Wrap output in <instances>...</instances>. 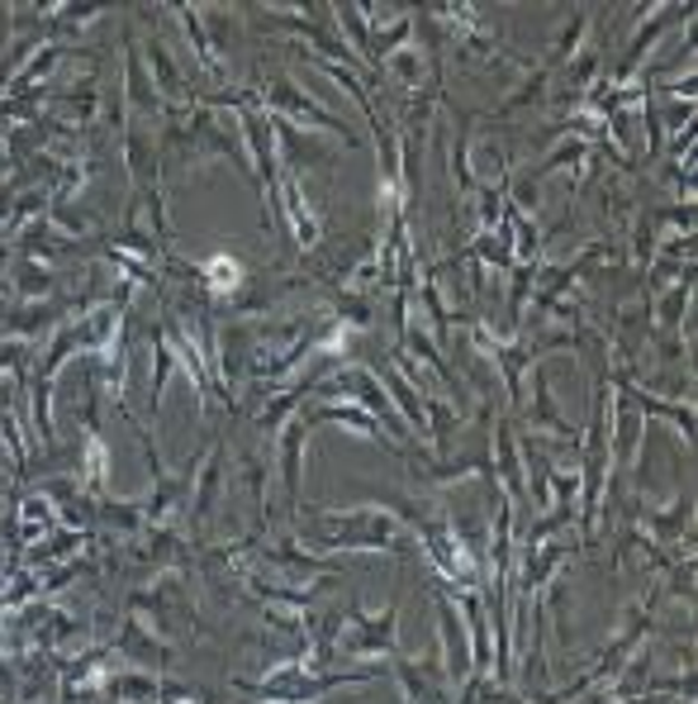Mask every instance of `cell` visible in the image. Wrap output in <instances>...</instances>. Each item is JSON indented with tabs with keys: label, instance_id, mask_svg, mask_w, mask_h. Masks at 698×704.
I'll return each mask as SVG.
<instances>
[{
	"label": "cell",
	"instance_id": "5b68a950",
	"mask_svg": "<svg viewBox=\"0 0 698 704\" xmlns=\"http://www.w3.org/2000/svg\"><path fill=\"white\" fill-rule=\"evenodd\" d=\"M395 672L400 691H404V704H446V672H442V657L423 662V657H395L390 662Z\"/></svg>",
	"mask_w": 698,
	"mask_h": 704
},
{
	"label": "cell",
	"instance_id": "8fae6325",
	"mask_svg": "<svg viewBox=\"0 0 698 704\" xmlns=\"http://www.w3.org/2000/svg\"><path fill=\"white\" fill-rule=\"evenodd\" d=\"M10 286L29 295V301H48L52 291H58V272L43 267V262H33V257H14L10 262Z\"/></svg>",
	"mask_w": 698,
	"mask_h": 704
},
{
	"label": "cell",
	"instance_id": "3957f363",
	"mask_svg": "<svg viewBox=\"0 0 698 704\" xmlns=\"http://www.w3.org/2000/svg\"><path fill=\"white\" fill-rule=\"evenodd\" d=\"M347 624L352 633H343L337 643V657H400V643H395V628H400V605H390L385 614H366L362 605H347Z\"/></svg>",
	"mask_w": 698,
	"mask_h": 704
},
{
	"label": "cell",
	"instance_id": "52a82bcc",
	"mask_svg": "<svg viewBox=\"0 0 698 704\" xmlns=\"http://www.w3.org/2000/svg\"><path fill=\"white\" fill-rule=\"evenodd\" d=\"M438 624H442V672L452 685L471 676V638L461 628V609L452 605V590L438 595Z\"/></svg>",
	"mask_w": 698,
	"mask_h": 704
},
{
	"label": "cell",
	"instance_id": "2e32d148",
	"mask_svg": "<svg viewBox=\"0 0 698 704\" xmlns=\"http://www.w3.org/2000/svg\"><path fill=\"white\" fill-rule=\"evenodd\" d=\"M537 410H532V424L537 429H542V433H557V438H576V443H580V429L576 424H566V419L557 414V404H551V391H547V372H542V366H537Z\"/></svg>",
	"mask_w": 698,
	"mask_h": 704
},
{
	"label": "cell",
	"instance_id": "d6986e66",
	"mask_svg": "<svg viewBox=\"0 0 698 704\" xmlns=\"http://www.w3.org/2000/svg\"><path fill=\"white\" fill-rule=\"evenodd\" d=\"M0 276H6V257H0Z\"/></svg>",
	"mask_w": 698,
	"mask_h": 704
},
{
	"label": "cell",
	"instance_id": "ac0fdd59",
	"mask_svg": "<svg viewBox=\"0 0 698 704\" xmlns=\"http://www.w3.org/2000/svg\"><path fill=\"white\" fill-rule=\"evenodd\" d=\"M584 29H589V10H576V14H570V25L561 29L557 48H551V58H547V72H557V67L570 58V48H576V43L584 39Z\"/></svg>",
	"mask_w": 698,
	"mask_h": 704
},
{
	"label": "cell",
	"instance_id": "5bb4252c",
	"mask_svg": "<svg viewBox=\"0 0 698 704\" xmlns=\"http://www.w3.org/2000/svg\"><path fill=\"white\" fill-rule=\"evenodd\" d=\"M176 348H171V339H167V329H153V381H148V410L157 414V400L167 395V381H171V372H176Z\"/></svg>",
	"mask_w": 698,
	"mask_h": 704
},
{
	"label": "cell",
	"instance_id": "6da1fadb",
	"mask_svg": "<svg viewBox=\"0 0 698 704\" xmlns=\"http://www.w3.org/2000/svg\"><path fill=\"white\" fill-rule=\"evenodd\" d=\"M262 110L266 115H276V119H285V125H295V129H309V134H337L347 148H362V134H356L343 115H333V110H324L304 86H295L291 77H266L262 81Z\"/></svg>",
	"mask_w": 698,
	"mask_h": 704
},
{
	"label": "cell",
	"instance_id": "e0dca14e",
	"mask_svg": "<svg viewBox=\"0 0 698 704\" xmlns=\"http://www.w3.org/2000/svg\"><path fill=\"white\" fill-rule=\"evenodd\" d=\"M96 519L105 524V528H119V534H142V500H124V505H115V500H105V505H96Z\"/></svg>",
	"mask_w": 698,
	"mask_h": 704
},
{
	"label": "cell",
	"instance_id": "ba28073f",
	"mask_svg": "<svg viewBox=\"0 0 698 704\" xmlns=\"http://www.w3.org/2000/svg\"><path fill=\"white\" fill-rule=\"evenodd\" d=\"M119 657L134 662L138 672H157V676H163L167 666H171V647H167V638H157L153 628H142L134 614H129V619H124V633H119Z\"/></svg>",
	"mask_w": 698,
	"mask_h": 704
},
{
	"label": "cell",
	"instance_id": "8992f818",
	"mask_svg": "<svg viewBox=\"0 0 698 704\" xmlns=\"http://www.w3.org/2000/svg\"><path fill=\"white\" fill-rule=\"evenodd\" d=\"M304 438H309V424L304 414H291L281 424V481H285V505H291V519L304 505Z\"/></svg>",
	"mask_w": 698,
	"mask_h": 704
},
{
	"label": "cell",
	"instance_id": "7a4b0ae2",
	"mask_svg": "<svg viewBox=\"0 0 698 704\" xmlns=\"http://www.w3.org/2000/svg\"><path fill=\"white\" fill-rule=\"evenodd\" d=\"M318 524H328L333 534L318 538L314 548L318 553H385L395 548L400 538V524L375 505H356V509H324Z\"/></svg>",
	"mask_w": 698,
	"mask_h": 704
},
{
	"label": "cell",
	"instance_id": "30bf717a",
	"mask_svg": "<svg viewBox=\"0 0 698 704\" xmlns=\"http://www.w3.org/2000/svg\"><path fill=\"white\" fill-rule=\"evenodd\" d=\"M195 500H190V519L195 524H205L209 515H214V500H219V490H224V443H214L209 452H205V462H200V471H195Z\"/></svg>",
	"mask_w": 698,
	"mask_h": 704
},
{
	"label": "cell",
	"instance_id": "7c38bea8",
	"mask_svg": "<svg viewBox=\"0 0 698 704\" xmlns=\"http://www.w3.org/2000/svg\"><path fill=\"white\" fill-rule=\"evenodd\" d=\"M52 110H58V115L67 119V129L91 125V119L100 115V91H96V81H77L67 96L52 100Z\"/></svg>",
	"mask_w": 698,
	"mask_h": 704
},
{
	"label": "cell",
	"instance_id": "277c9868",
	"mask_svg": "<svg viewBox=\"0 0 698 704\" xmlns=\"http://www.w3.org/2000/svg\"><path fill=\"white\" fill-rule=\"evenodd\" d=\"M124 100H129V110L142 115V119H157V115L171 110V105L163 100V91H157L148 62H142L134 33H124Z\"/></svg>",
	"mask_w": 698,
	"mask_h": 704
},
{
	"label": "cell",
	"instance_id": "9a60e30c",
	"mask_svg": "<svg viewBox=\"0 0 698 704\" xmlns=\"http://www.w3.org/2000/svg\"><path fill=\"white\" fill-rule=\"evenodd\" d=\"M328 14L337 20V29H343V39H352L356 62L371 67V25H366L362 6H328Z\"/></svg>",
	"mask_w": 698,
	"mask_h": 704
},
{
	"label": "cell",
	"instance_id": "9c48e42d",
	"mask_svg": "<svg viewBox=\"0 0 698 704\" xmlns=\"http://www.w3.org/2000/svg\"><path fill=\"white\" fill-rule=\"evenodd\" d=\"M689 14H694L689 6H666V10H656V14H651V25H641V33L632 39V48L622 52V62H618V72H613V86H622V81H628V77L637 72V62L647 58V48L660 39V33H666V25H670V20H689Z\"/></svg>",
	"mask_w": 698,
	"mask_h": 704
},
{
	"label": "cell",
	"instance_id": "4fadbf2b",
	"mask_svg": "<svg viewBox=\"0 0 698 704\" xmlns=\"http://www.w3.org/2000/svg\"><path fill=\"white\" fill-rule=\"evenodd\" d=\"M494 457H499V467H504V486H509V505H518L523 500V452H518V443H513V433H509V424L499 419V429H494Z\"/></svg>",
	"mask_w": 698,
	"mask_h": 704
}]
</instances>
